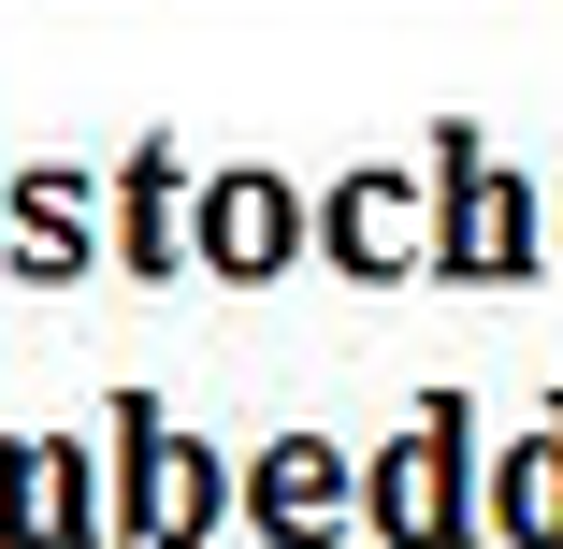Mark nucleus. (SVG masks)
<instances>
[{
  "label": "nucleus",
  "mask_w": 563,
  "mask_h": 549,
  "mask_svg": "<svg viewBox=\"0 0 563 549\" xmlns=\"http://www.w3.org/2000/svg\"><path fill=\"white\" fill-rule=\"evenodd\" d=\"M131 261L174 275L188 261V202H174V160H131Z\"/></svg>",
  "instance_id": "nucleus-9"
},
{
  "label": "nucleus",
  "mask_w": 563,
  "mask_h": 549,
  "mask_svg": "<svg viewBox=\"0 0 563 549\" xmlns=\"http://www.w3.org/2000/svg\"><path fill=\"white\" fill-rule=\"evenodd\" d=\"M477 506H463V405H433L405 449L376 463V535H405V549H448Z\"/></svg>",
  "instance_id": "nucleus-1"
},
{
  "label": "nucleus",
  "mask_w": 563,
  "mask_h": 549,
  "mask_svg": "<svg viewBox=\"0 0 563 549\" xmlns=\"http://www.w3.org/2000/svg\"><path fill=\"white\" fill-rule=\"evenodd\" d=\"M289 246H303V202H289L275 174H217V188L188 202V261H202V275H289Z\"/></svg>",
  "instance_id": "nucleus-2"
},
{
  "label": "nucleus",
  "mask_w": 563,
  "mask_h": 549,
  "mask_svg": "<svg viewBox=\"0 0 563 549\" xmlns=\"http://www.w3.org/2000/svg\"><path fill=\"white\" fill-rule=\"evenodd\" d=\"M117 463H131V520H145L159 549H188V535L217 520V463H202V449H174L159 405H117Z\"/></svg>",
  "instance_id": "nucleus-3"
},
{
  "label": "nucleus",
  "mask_w": 563,
  "mask_h": 549,
  "mask_svg": "<svg viewBox=\"0 0 563 549\" xmlns=\"http://www.w3.org/2000/svg\"><path fill=\"white\" fill-rule=\"evenodd\" d=\"M332 520H347V463H332L318 433H289V449L261 463V535H289V549H318Z\"/></svg>",
  "instance_id": "nucleus-6"
},
{
  "label": "nucleus",
  "mask_w": 563,
  "mask_h": 549,
  "mask_svg": "<svg viewBox=\"0 0 563 549\" xmlns=\"http://www.w3.org/2000/svg\"><path fill=\"white\" fill-rule=\"evenodd\" d=\"M30 535H58V549H73V535H101V492H87V463H73V449H30Z\"/></svg>",
  "instance_id": "nucleus-10"
},
{
  "label": "nucleus",
  "mask_w": 563,
  "mask_h": 549,
  "mask_svg": "<svg viewBox=\"0 0 563 549\" xmlns=\"http://www.w3.org/2000/svg\"><path fill=\"white\" fill-rule=\"evenodd\" d=\"M0 492H30V449H0ZM0 535H15V506H0Z\"/></svg>",
  "instance_id": "nucleus-11"
},
{
  "label": "nucleus",
  "mask_w": 563,
  "mask_h": 549,
  "mask_svg": "<svg viewBox=\"0 0 563 549\" xmlns=\"http://www.w3.org/2000/svg\"><path fill=\"white\" fill-rule=\"evenodd\" d=\"M318 232H332L347 275H405V261H419V202H405L390 174H347V188L318 202Z\"/></svg>",
  "instance_id": "nucleus-5"
},
{
  "label": "nucleus",
  "mask_w": 563,
  "mask_h": 549,
  "mask_svg": "<svg viewBox=\"0 0 563 549\" xmlns=\"http://www.w3.org/2000/svg\"><path fill=\"white\" fill-rule=\"evenodd\" d=\"M15 261H30V275H73V261H87V188H73V174H30V188H15Z\"/></svg>",
  "instance_id": "nucleus-7"
},
{
  "label": "nucleus",
  "mask_w": 563,
  "mask_h": 549,
  "mask_svg": "<svg viewBox=\"0 0 563 549\" xmlns=\"http://www.w3.org/2000/svg\"><path fill=\"white\" fill-rule=\"evenodd\" d=\"M492 520H506V535H534V549H563V419H549L534 449L492 477Z\"/></svg>",
  "instance_id": "nucleus-8"
},
{
  "label": "nucleus",
  "mask_w": 563,
  "mask_h": 549,
  "mask_svg": "<svg viewBox=\"0 0 563 549\" xmlns=\"http://www.w3.org/2000/svg\"><path fill=\"white\" fill-rule=\"evenodd\" d=\"M433 261H448V275H520V261H534V202H520L477 145H448V232H433Z\"/></svg>",
  "instance_id": "nucleus-4"
}]
</instances>
